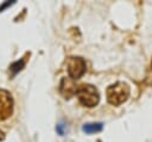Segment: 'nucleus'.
Masks as SVG:
<instances>
[{
	"mask_svg": "<svg viewBox=\"0 0 152 142\" xmlns=\"http://www.w3.org/2000/svg\"><path fill=\"white\" fill-rule=\"evenodd\" d=\"M77 87L78 86H76L75 80H72L71 78H63L61 80V84H59V93L65 99H69L76 94Z\"/></svg>",
	"mask_w": 152,
	"mask_h": 142,
	"instance_id": "39448f33",
	"label": "nucleus"
},
{
	"mask_svg": "<svg viewBox=\"0 0 152 142\" xmlns=\"http://www.w3.org/2000/svg\"><path fill=\"white\" fill-rule=\"evenodd\" d=\"M129 86L124 82V81H118L110 86H108L107 91H106V95H107V101L110 105L114 106H119L121 104H124L128 97H129Z\"/></svg>",
	"mask_w": 152,
	"mask_h": 142,
	"instance_id": "f257e3e1",
	"label": "nucleus"
},
{
	"mask_svg": "<svg viewBox=\"0 0 152 142\" xmlns=\"http://www.w3.org/2000/svg\"><path fill=\"white\" fill-rule=\"evenodd\" d=\"M76 95L80 103L86 107H95L100 101V93L94 85L81 84L77 87Z\"/></svg>",
	"mask_w": 152,
	"mask_h": 142,
	"instance_id": "f03ea898",
	"label": "nucleus"
},
{
	"mask_svg": "<svg viewBox=\"0 0 152 142\" xmlns=\"http://www.w3.org/2000/svg\"><path fill=\"white\" fill-rule=\"evenodd\" d=\"M151 68H152V61H151Z\"/></svg>",
	"mask_w": 152,
	"mask_h": 142,
	"instance_id": "1a4fd4ad",
	"label": "nucleus"
},
{
	"mask_svg": "<svg viewBox=\"0 0 152 142\" xmlns=\"http://www.w3.org/2000/svg\"><path fill=\"white\" fill-rule=\"evenodd\" d=\"M66 70L69 78L72 80H77L83 76L87 70L86 61L81 56H70L66 58Z\"/></svg>",
	"mask_w": 152,
	"mask_h": 142,
	"instance_id": "7ed1b4c3",
	"label": "nucleus"
},
{
	"mask_svg": "<svg viewBox=\"0 0 152 142\" xmlns=\"http://www.w3.org/2000/svg\"><path fill=\"white\" fill-rule=\"evenodd\" d=\"M24 66H25V60H24V58H21L20 61H17V62H14V63H12L11 67H10V70L12 72V75H14V74H17L19 70H21V69L24 68Z\"/></svg>",
	"mask_w": 152,
	"mask_h": 142,
	"instance_id": "0eeeda50",
	"label": "nucleus"
},
{
	"mask_svg": "<svg viewBox=\"0 0 152 142\" xmlns=\"http://www.w3.org/2000/svg\"><path fill=\"white\" fill-rule=\"evenodd\" d=\"M13 113V98L12 94L0 88V122L7 119Z\"/></svg>",
	"mask_w": 152,
	"mask_h": 142,
	"instance_id": "20e7f679",
	"label": "nucleus"
},
{
	"mask_svg": "<svg viewBox=\"0 0 152 142\" xmlns=\"http://www.w3.org/2000/svg\"><path fill=\"white\" fill-rule=\"evenodd\" d=\"M82 130L87 134L99 132V131L102 130V123H87L82 126Z\"/></svg>",
	"mask_w": 152,
	"mask_h": 142,
	"instance_id": "423d86ee",
	"label": "nucleus"
},
{
	"mask_svg": "<svg viewBox=\"0 0 152 142\" xmlns=\"http://www.w3.org/2000/svg\"><path fill=\"white\" fill-rule=\"evenodd\" d=\"M4 138H5V134H4V132L0 130V141H2Z\"/></svg>",
	"mask_w": 152,
	"mask_h": 142,
	"instance_id": "6e6552de",
	"label": "nucleus"
}]
</instances>
